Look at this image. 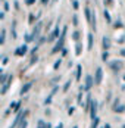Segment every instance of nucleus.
Masks as SVG:
<instances>
[{
  "instance_id": "f257e3e1",
  "label": "nucleus",
  "mask_w": 125,
  "mask_h": 128,
  "mask_svg": "<svg viewBox=\"0 0 125 128\" xmlns=\"http://www.w3.org/2000/svg\"><path fill=\"white\" fill-rule=\"evenodd\" d=\"M66 31H68V26H63L62 30V34H60V37L58 40V43L54 44V47L52 49V53H58L59 50H63L65 47H63V43H65V36H66Z\"/></svg>"
},
{
  "instance_id": "f03ea898",
  "label": "nucleus",
  "mask_w": 125,
  "mask_h": 128,
  "mask_svg": "<svg viewBox=\"0 0 125 128\" xmlns=\"http://www.w3.org/2000/svg\"><path fill=\"white\" fill-rule=\"evenodd\" d=\"M41 28H43V21H38L36 26H34V31H32V34H31V38L32 40H37L40 37V31H41Z\"/></svg>"
},
{
  "instance_id": "7ed1b4c3",
  "label": "nucleus",
  "mask_w": 125,
  "mask_h": 128,
  "mask_svg": "<svg viewBox=\"0 0 125 128\" xmlns=\"http://www.w3.org/2000/svg\"><path fill=\"white\" fill-rule=\"evenodd\" d=\"M59 34H62V31H60V28H59V24L56 25V28L50 32V36H49V38H47V41L49 43H52V41H54V40L59 37Z\"/></svg>"
},
{
  "instance_id": "20e7f679",
  "label": "nucleus",
  "mask_w": 125,
  "mask_h": 128,
  "mask_svg": "<svg viewBox=\"0 0 125 128\" xmlns=\"http://www.w3.org/2000/svg\"><path fill=\"white\" fill-rule=\"evenodd\" d=\"M102 78H103V69L102 68H97L96 69V74H94V84L99 86L102 82Z\"/></svg>"
},
{
  "instance_id": "39448f33",
  "label": "nucleus",
  "mask_w": 125,
  "mask_h": 128,
  "mask_svg": "<svg viewBox=\"0 0 125 128\" xmlns=\"http://www.w3.org/2000/svg\"><path fill=\"white\" fill-rule=\"evenodd\" d=\"M122 65H124V64H122L121 60H113V62H110V64H109V66L112 68L115 72H118V71H119V69L122 68Z\"/></svg>"
},
{
  "instance_id": "423d86ee",
  "label": "nucleus",
  "mask_w": 125,
  "mask_h": 128,
  "mask_svg": "<svg viewBox=\"0 0 125 128\" xmlns=\"http://www.w3.org/2000/svg\"><path fill=\"white\" fill-rule=\"evenodd\" d=\"M96 115H97V102L93 100V102H91V119H93V121L97 118Z\"/></svg>"
},
{
  "instance_id": "0eeeda50",
  "label": "nucleus",
  "mask_w": 125,
  "mask_h": 128,
  "mask_svg": "<svg viewBox=\"0 0 125 128\" xmlns=\"http://www.w3.org/2000/svg\"><path fill=\"white\" fill-rule=\"evenodd\" d=\"M26 50H28L26 44H22L21 47H18V49L15 50V54H16V56H24L25 53H26Z\"/></svg>"
},
{
  "instance_id": "6e6552de",
  "label": "nucleus",
  "mask_w": 125,
  "mask_h": 128,
  "mask_svg": "<svg viewBox=\"0 0 125 128\" xmlns=\"http://www.w3.org/2000/svg\"><path fill=\"white\" fill-rule=\"evenodd\" d=\"M102 43H103V49H104V52H108L109 49H110V38L109 37H103V40H102Z\"/></svg>"
},
{
  "instance_id": "1a4fd4ad",
  "label": "nucleus",
  "mask_w": 125,
  "mask_h": 128,
  "mask_svg": "<svg viewBox=\"0 0 125 128\" xmlns=\"http://www.w3.org/2000/svg\"><path fill=\"white\" fill-rule=\"evenodd\" d=\"M26 114H28V110H22V112H21L19 115L16 116V118H15V121H13V124H12V128H15V127H16V125H18V122L21 121V118H22V116H25Z\"/></svg>"
},
{
  "instance_id": "9d476101",
  "label": "nucleus",
  "mask_w": 125,
  "mask_h": 128,
  "mask_svg": "<svg viewBox=\"0 0 125 128\" xmlns=\"http://www.w3.org/2000/svg\"><path fill=\"white\" fill-rule=\"evenodd\" d=\"M93 82H94L93 77H91V75H87V77H86V90L91 88V87H93Z\"/></svg>"
},
{
  "instance_id": "9b49d317",
  "label": "nucleus",
  "mask_w": 125,
  "mask_h": 128,
  "mask_svg": "<svg viewBox=\"0 0 125 128\" xmlns=\"http://www.w3.org/2000/svg\"><path fill=\"white\" fill-rule=\"evenodd\" d=\"M10 82H12V75H9V80L6 81V84H3V87H2V94H6V91H8V88H9Z\"/></svg>"
},
{
  "instance_id": "f8f14e48",
  "label": "nucleus",
  "mask_w": 125,
  "mask_h": 128,
  "mask_svg": "<svg viewBox=\"0 0 125 128\" xmlns=\"http://www.w3.org/2000/svg\"><path fill=\"white\" fill-rule=\"evenodd\" d=\"M32 84H34L32 81H30V82L24 84V86H22V88H21V94H25V93H28V90L32 87Z\"/></svg>"
},
{
  "instance_id": "ddd939ff",
  "label": "nucleus",
  "mask_w": 125,
  "mask_h": 128,
  "mask_svg": "<svg viewBox=\"0 0 125 128\" xmlns=\"http://www.w3.org/2000/svg\"><path fill=\"white\" fill-rule=\"evenodd\" d=\"M81 50H82V44L78 41V43L75 44V54H76V56H80V54H81Z\"/></svg>"
},
{
  "instance_id": "4468645a",
  "label": "nucleus",
  "mask_w": 125,
  "mask_h": 128,
  "mask_svg": "<svg viewBox=\"0 0 125 128\" xmlns=\"http://www.w3.org/2000/svg\"><path fill=\"white\" fill-rule=\"evenodd\" d=\"M87 38H88V50H91V49H93V40H94V37H93V34H91V32H90V34H88L87 36Z\"/></svg>"
},
{
  "instance_id": "2eb2a0df",
  "label": "nucleus",
  "mask_w": 125,
  "mask_h": 128,
  "mask_svg": "<svg viewBox=\"0 0 125 128\" xmlns=\"http://www.w3.org/2000/svg\"><path fill=\"white\" fill-rule=\"evenodd\" d=\"M103 16H104V19H106V21H108L109 24L112 22V18H110V13H109V10H108V9H104V10H103Z\"/></svg>"
},
{
  "instance_id": "dca6fc26",
  "label": "nucleus",
  "mask_w": 125,
  "mask_h": 128,
  "mask_svg": "<svg viewBox=\"0 0 125 128\" xmlns=\"http://www.w3.org/2000/svg\"><path fill=\"white\" fill-rule=\"evenodd\" d=\"M56 91H58V87H54V88H53V91L50 93V96L47 97V99H46V102H44L46 104H50V102H52V97L54 96V93H56Z\"/></svg>"
},
{
  "instance_id": "f3484780",
  "label": "nucleus",
  "mask_w": 125,
  "mask_h": 128,
  "mask_svg": "<svg viewBox=\"0 0 125 128\" xmlns=\"http://www.w3.org/2000/svg\"><path fill=\"white\" fill-rule=\"evenodd\" d=\"M12 38H18V36H16V22L13 21L12 22Z\"/></svg>"
},
{
  "instance_id": "a211bd4d",
  "label": "nucleus",
  "mask_w": 125,
  "mask_h": 128,
  "mask_svg": "<svg viewBox=\"0 0 125 128\" xmlns=\"http://www.w3.org/2000/svg\"><path fill=\"white\" fill-rule=\"evenodd\" d=\"M81 72H82V66L78 65V66H76V81L81 80Z\"/></svg>"
},
{
  "instance_id": "6ab92c4d",
  "label": "nucleus",
  "mask_w": 125,
  "mask_h": 128,
  "mask_svg": "<svg viewBox=\"0 0 125 128\" xmlns=\"http://www.w3.org/2000/svg\"><path fill=\"white\" fill-rule=\"evenodd\" d=\"M4 40H6V31H4V30H2V34H0V44H3V43H4Z\"/></svg>"
},
{
  "instance_id": "aec40b11",
  "label": "nucleus",
  "mask_w": 125,
  "mask_h": 128,
  "mask_svg": "<svg viewBox=\"0 0 125 128\" xmlns=\"http://www.w3.org/2000/svg\"><path fill=\"white\" fill-rule=\"evenodd\" d=\"M60 64H62V59L59 58L56 62H54V65H53V69H59V66H60Z\"/></svg>"
},
{
  "instance_id": "412c9836",
  "label": "nucleus",
  "mask_w": 125,
  "mask_h": 128,
  "mask_svg": "<svg viewBox=\"0 0 125 128\" xmlns=\"http://www.w3.org/2000/svg\"><path fill=\"white\" fill-rule=\"evenodd\" d=\"M108 58H109V53H108V52H103V53H102V60H103V62H106V60H108Z\"/></svg>"
},
{
  "instance_id": "4be33fe9",
  "label": "nucleus",
  "mask_w": 125,
  "mask_h": 128,
  "mask_svg": "<svg viewBox=\"0 0 125 128\" xmlns=\"http://www.w3.org/2000/svg\"><path fill=\"white\" fill-rule=\"evenodd\" d=\"M80 36H81V34H80V31H75L74 34H72V38H74L75 41L78 43V38H80Z\"/></svg>"
},
{
  "instance_id": "5701e85b",
  "label": "nucleus",
  "mask_w": 125,
  "mask_h": 128,
  "mask_svg": "<svg viewBox=\"0 0 125 128\" xmlns=\"http://www.w3.org/2000/svg\"><path fill=\"white\" fill-rule=\"evenodd\" d=\"M69 87H71V80L65 82V86H63V91H68V88H69Z\"/></svg>"
},
{
  "instance_id": "b1692460",
  "label": "nucleus",
  "mask_w": 125,
  "mask_h": 128,
  "mask_svg": "<svg viewBox=\"0 0 125 128\" xmlns=\"http://www.w3.org/2000/svg\"><path fill=\"white\" fill-rule=\"evenodd\" d=\"M72 25H74V26L78 25V16H76V15H74V16H72Z\"/></svg>"
},
{
  "instance_id": "393cba45",
  "label": "nucleus",
  "mask_w": 125,
  "mask_h": 128,
  "mask_svg": "<svg viewBox=\"0 0 125 128\" xmlns=\"http://www.w3.org/2000/svg\"><path fill=\"white\" fill-rule=\"evenodd\" d=\"M97 125H99V118H96V119L93 121V124H91V128H97Z\"/></svg>"
},
{
  "instance_id": "a878e982",
  "label": "nucleus",
  "mask_w": 125,
  "mask_h": 128,
  "mask_svg": "<svg viewBox=\"0 0 125 128\" xmlns=\"http://www.w3.org/2000/svg\"><path fill=\"white\" fill-rule=\"evenodd\" d=\"M18 128H26V119H22L21 121V124H19V127Z\"/></svg>"
},
{
  "instance_id": "bb28decb",
  "label": "nucleus",
  "mask_w": 125,
  "mask_h": 128,
  "mask_svg": "<svg viewBox=\"0 0 125 128\" xmlns=\"http://www.w3.org/2000/svg\"><path fill=\"white\" fill-rule=\"evenodd\" d=\"M72 8H74L75 10L80 8V3H78V0H74V2H72Z\"/></svg>"
},
{
  "instance_id": "cd10ccee",
  "label": "nucleus",
  "mask_w": 125,
  "mask_h": 128,
  "mask_svg": "<svg viewBox=\"0 0 125 128\" xmlns=\"http://www.w3.org/2000/svg\"><path fill=\"white\" fill-rule=\"evenodd\" d=\"M76 100H78V104H82V103H81V100H82V91H80V94H78Z\"/></svg>"
},
{
  "instance_id": "c85d7f7f",
  "label": "nucleus",
  "mask_w": 125,
  "mask_h": 128,
  "mask_svg": "<svg viewBox=\"0 0 125 128\" xmlns=\"http://www.w3.org/2000/svg\"><path fill=\"white\" fill-rule=\"evenodd\" d=\"M115 28H122V22H121V21H119V19H118V21H116V22H115Z\"/></svg>"
},
{
  "instance_id": "c756f323",
  "label": "nucleus",
  "mask_w": 125,
  "mask_h": 128,
  "mask_svg": "<svg viewBox=\"0 0 125 128\" xmlns=\"http://www.w3.org/2000/svg\"><path fill=\"white\" fill-rule=\"evenodd\" d=\"M3 8H4V10H9V2H3Z\"/></svg>"
},
{
  "instance_id": "7c9ffc66",
  "label": "nucleus",
  "mask_w": 125,
  "mask_h": 128,
  "mask_svg": "<svg viewBox=\"0 0 125 128\" xmlns=\"http://www.w3.org/2000/svg\"><path fill=\"white\" fill-rule=\"evenodd\" d=\"M28 19H30V24H32V22H34V19H36L34 13H30V18H28Z\"/></svg>"
},
{
  "instance_id": "2f4dec72",
  "label": "nucleus",
  "mask_w": 125,
  "mask_h": 128,
  "mask_svg": "<svg viewBox=\"0 0 125 128\" xmlns=\"http://www.w3.org/2000/svg\"><path fill=\"white\" fill-rule=\"evenodd\" d=\"M37 60H38V58H37V56H34V58L31 59V62H30V65H34L36 62H37Z\"/></svg>"
},
{
  "instance_id": "473e14b6",
  "label": "nucleus",
  "mask_w": 125,
  "mask_h": 128,
  "mask_svg": "<svg viewBox=\"0 0 125 128\" xmlns=\"http://www.w3.org/2000/svg\"><path fill=\"white\" fill-rule=\"evenodd\" d=\"M25 3H26L28 6H31V4H34V3H36V0H25Z\"/></svg>"
},
{
  "instance_id": "72a5a7b5",
  "label": "nucleus",
  "mask_w": 125,
  "mask_h": 128,
  "mask_svg": "<svg viewBox=\"0 0 125 128\" xmlns=\"http://www.w3.org/2000/svg\"><path fill=\"white\" fill-rule=\"evenodd\" d=\"M44 41H46V38H44V37H41V38H38V46H40V44H43Z\"/></svg>"
},
{
  "instance_id": "f704fd0d",
  "label": "nucleus",
  "mask_w": 125,
  "mask_h": 128,
  "mask_svg": "<svg viewBox=\"0 0 125 128\" xmlns=\"http://www.w3.org/2000/svg\"><path fill=\"white\" fill-rule=\"evenodd\" d=\"M13 6H15V9H19V3H18V2H16V0H15V2H13Z\"/></svg>"
},
{
  "instance_id": "c9c22d12",
  "label": "nucleus",
  "mask_w": 125,
  "mask_h": 128,
  "mask_svg": "<svg viewBox=\"0 0 125 128\" xmlns=\"http://www.w3.org/2000/svg\"><path fill=\"white\" fill-rule=\"evenodd\" d=\"M124 109H125V106H119V108H116V110H118V112H122Z\"/></svg>"
},
{
  "instance_id": "e433bc0d",
  "label": "nucleus",
  "mask_w": 125,
  "mask_h": 128,
  "mask_svg": "<svg viewBox=\"0 0 125 128\" xmlns=\"http://www.w3.org/2000/svg\"><path fill=\"white\" fill-rule=\"evenodd\" d=\"M49 2H50V0H41V4H44V6H46V4H47Z\"/></svg>"
},
{
  "instance_id": "4c0bfd02",
  "label": "nucleus",
  "mask_w": 125,
  "mask_h": 128,
  "mask_svg": "<svg viewBox=\"0 0 125 128\" xmlns=\"http://www.w3.org/2000/svg\"><path fill=\"white\" fill-rule=\"evenodd\" d=\"M66 53H68V50H66V49H63V50H62V56H65Z\"/></svg>"
},
{
  "instance_id": "58836bf2",
  "label": "nucleus",
  "mask_w": 125,
  "mask_h": 128,
  "mask_svg": "<svg viewBox=\"0 0 125 128\" xmlns=\"http://www.w3.org/2000/svg\"><path fill=\"white\" fill-rule=\"evenodd\" d=\"M121 54H122V56H125V49H122V50H121Z\"/></svg>"
},
{
  "instance_id": "ea45409f",
  "label": "nucleus",
  "mask_w": 125,
  "mask_h": 128,
  "mask_svg": "<svg viewBox=\"0 0 125 128\" xmlns=\"http://www.w3.org/2000/svg\"><path fill=\"white\" fill-rule=\"evenodd\" d=\"M104 128H110V125H109V124H106V125H104Z\"/></svg>"
},
{
  "instance_id": "a19ab883",
  "label": "nucleus",
  "mask_w": 125,
  "mask_h": 128,
  "mask_svg": "<svg viewBox=\"0 0 125 128\" xmlns=\"http://www.w3.org/2000/svg\"><path fill=\"white\" fill-rule=\"evenodd\" d=\"M104 3H106V0H104ZM108 3H112V0H108Z\"/></svg>"
},
{
  "instance_id": "79ce46f5",
  "label": "nucleus",
  "mask_w": 125,
  "mask_h": 128,
  "mask_svg": "<svg viewBox=\"0 0 125 128\" xmlns=\"http://www.w3.org/2000/svg\"><path fill=\"white\" fill-rule=\"evenodd\" d=\"M58 128H62V124H59V127H58Z\"/></svg>"
},
{
  "instance_id": "37998d69",
  "label": "nucleus",
  "mask_w": 125,
  "mask_h": 128,
  "mask_svg": "<svg viewBox=\"0 0 125 128\" xmlns=\"http://www.w3.org/2000/svg\"><path fill=\"white\" fill-rule=\"evenodd\" d=\"M52 2H53V3H54V2H58V0H52Z\"/></svg>"
},
{
  "instance_id": "c03bdc74",
  "label": "nucleus",
  "mask_w": 125,
  "mask_h": 128,
  "mask_svg": "<svg viewBox=\"0 0 125 128\" xmlns=\"http://www.w3.org/2000/svg\"><path fill=\"white\" fill-rule=\"evenodd\" d=\"M71 2H74V0H71Z\"/></svg>"
},
{
  "instance_id": "a18cd8bd",
  "label": "nucleus",
  "mask_w": 125,
  "mask_h": 128,
  "mask_svg": "<svg viewBox=\"0 0 125 128\" xmlns=\"http://www.w3.org/2000/svg\"><path fill=\"white\" fill-rule=\"evenodd\" d=\"M124 128H125V125H124Z\"/></svg>"
},
{
  "instance_id": "49530a36",
  "label": "nucleus",
  "mask_w": 125,
  "mask_h": 128,
  "mask_svg": "<svg viewBox=\"0 0 125 128\" xmlns=\"http://www.w3.org/2000/svg\"><path fill=\"white\" fill-rule=\"evenodd\" d=\"M124 80H125V77H124Z\"/></svg>"
},
{
  "instance_id": "de8ad7c7",
  "label": "nucleus",
  "mask_w": 125,
  "mask_h": 128,
  "mask_svg": "<svg viewBox=\"0 0 125 128\" xmlns=\"http://www.w3.org/2000/svg\"><path fill=\"white\" fill-rule=\"evenodd\" d=\"M75 128H76V127H75Z\"/></svg>"
}]
</instances>
